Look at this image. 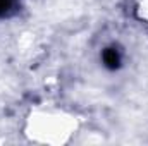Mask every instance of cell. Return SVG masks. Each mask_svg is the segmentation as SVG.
<instances>
[{
	"mask_svg": "<svg viewBox=\"0 0 148 146\" xmlns=\"http://www.w3.org/2000/svg\"><path fill=\"white\" fill-rule=\"evenodd\" d=\"M103 59H105V64L110 65V67H115L119 64V55H117L115 50H107L105 55H103Z\"/></svg>",
	"mask_w": 148,
	"mask_h": 146,
	"instance_id": "obj_1",
	"label": "cell"
},
{
	"mask_svg": "<svg viewBox=\"0 0 148 146\" xmlns=\"http://www.w3.org/2000/svg\"><path fill=\"white\" fill-rule=\"evenodd\" d=\"M12 7V0H0V16H5Z\"/></svg>",
	"mask_w": 148,
	"mask_h": 146,
	"instance_id": "obj_2",
	"label": "cell"
},
{
	"mask_svg": "<svg viewBox=\"0 0 148 146\" xmlns=\"http://www.w3.org/2000/svg\"><path fill=\"white\" fill-rule=\"evenodd\" d=\"M138 10H140V17H141V19H145V21H148V0L145 2V3H141V5H140V9H138Z\"/></svg>",
	"mask_w": 148,
	"mask_h": 146,
	"instance_id": "obj_3",
	"label": "cell"
}]
</instances>
